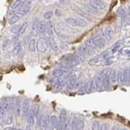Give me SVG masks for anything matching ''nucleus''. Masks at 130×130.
I'll return each instance as SVG.
<instances>
[{
	"instance_id": "1",
	"label": "nucleus",
	"mask_w": 130,
	"mask_h": 130,
	"mask_svg": "<svg viewBox=\"0 0 130 130\" xmlns=\"http://www.w3.org/2000/svg\"><path fill=\"white\" fill-rule=\"evenodd\" d=\"M66 22L71 26H80L85 27L87 26V22L82 18H67Z\"/></svg>"
},
{
	"instance_id": "2",
	"label": "nucleus",
	"mask_w": 130,
	"mask_h": 130,
	"mask_svg": "<svg viewBox=\"0 0 130 130\" xmlns=\"http://www.w3.org/2000/svg\"><path fill=\"white\" fill-rule=\"evenodd\" d=\"M83 58L81 57L80 55H76V54H70L68 55L66 58L65 61L66 64L69 66H73L79 64V62L82 60Z\"/></svg>"
},
{
	"instance_id": "3",
	"label": "nucleus",
	"mask_w": 130,
	"mask_h": 130,
	"mask_svg": "<svg viewBox=\"0 0 130 130\" xmlns=\"http://www.w3.org/2000/svg\"><path fill=\"white\" fill-rule=\"evenodd\" d=\"M48 45H49V42L46 38H39L37 42V49L38 50V52L42 54L46 52L48 49Z\"/></svg>"
},
{
	"instance_id": "4",
	"label": "nucleus",
	"mask_w": 130,
	"mask_h": 130,
	"mask_svg": "<svg viewBox=\"0 0 130 130\" xmlns=\"http://www.w3.org/2000/svg\"><path fill=\"white\" fill-rule=\"evenodd\" d=\"M109 54V52L108 51V50H107V51H104L101 54H100L99 55H97L96 57L92 58L89 61V63L90 64H97L98 62H99V61H103L105 58H108Z\"/></svg>"
},
{
	"instance_id": "5",
	"label": "nucleus",
	"mask_w": 130,
	"mask_h": 130,
	"mask_svg": "<svg viewBox=\"0 0 130 130\" xmlns=\"http://www.w3.org/2000/svg\"><path fill=\"white\" fill-rule=\"evenodd\" d=\"M89 4L95 9L98 10H105L107 7V4L101 0H90Z\"/></svg>"
},
{
	"instance_id": "6",
	"label": "nucleus",
	"mask_w": 130,
	"mask_h": 130,
	"mask_svg": "<svg viewBox=\"0 0 130 130\" xmlns=\"http://www.w3.org/2000/svg\"><path fill=\"white\" fill-rule=\"evenodd\" d=\"M0 102H1L2 105L3 106V108L6 110V112H10L11 109H12L13 107L14 108V105L12 102H11V101L7 100V98L3 99L1 101H0Z\"/></svg>"
},
{
	"instance_id": "7",
	"label": "nucleus",
	"mask_w": 130,
	"mask_h": 130,
	"mask_svg": "<svg viewBox=\"0 0 130 130\" xmlns=\"http://www.w3.org/2000/svg\"><path fill=\"white\" fill-rule=\"evenodd\" d=\"M30 7H31V2L30 1H28V2L25 3L21 7V8L19 9V14H21V15H25L26 14H27L28 12H29Z\"/></svg>"
},
{
	"instance_id": "8",
	"label": "nucleus",
	"mask_w": 130,
	"mask_h": 130,
	"mask_svg": "<svg viewBox=\"0 0 130 130\" xmlns=\"http://www.w3.org/2000/svg\"><path fill=\"white\" fill-rule=\"evenodd\" d=\"M95 85H96V89L98 91H102L104 89V83H103V78L101 75L97 76L95 79Z\"/></svg>"
},
{
	"instance_id": "9",
	"label": "nucleus",
	"mask_w": 130,
	"mask_h": 130,
	"mask_svg": "<svg viewBox=\"0 0 130 130\" xmlns=\"http://www.w3.org/2000/svg\"><path fill=\"white\" fill-rule=\"evenodd\" d=\"M77 77L75 74H71L68 79V85H67V89L68 90H73L74 89V85L77 82Z\"/></svg>"
},
{
	"instance_id": "10",
	"label": "nucleus",
	"mask_w": 130,
	"mask_h": 130,
	"mask_svg": "<svg viewBox=\"0 0 130 130\" xmlns=\"http://www.w3.org/2000/svg\"><path fill=\"white\" fill-rule=\"evenodd\" d=\"M68 70L67 67H61V68H58V69H55L53 70L52 72V74L54 77H58L60 76H61L64 73H66L68 72Z\"/></svg>"
},
{
	"instance_id": "11",
	"label": "nucleus",
	"mask_w": 130,
	"mask_h": 130,
	"mask_svg": "<svg viewBox=\"0 0 130 130\" xmlns=\"http://www.w3.org/2000/svg\"><path fill=\"white\" fill-rule=\"evenodd\" d=\"M29 107H30V102L28 99H25L22 103V112L24 116L27 115L29 112Z\"/></svg>"
},
{
	"instance_id": "12",
	"label": "nucleus",
	"mask_w": 130,
	"mask_h": 130,
	"mask_svg": "<svg viewBox=\"0 0 130 130\" xmlns=\"http://www.w3.org/2000/svg\"><path fill=\"white\" fill-rule=\"evenodd\" d=\"M48 42H49V45L51 47V49L54 50L55 52H58L59 49H58V44L56 43L54 38L53 37H50L49 39H48Z\"/></svg>"
},
{
	"instance_id": "13",
	"label": "nucleus",
	"mask_w": 130,
	"mask_h": 130,
	"mask_svg": "<svg viewBox=\"0 0 130 130\" xmlns=\"http://www.w3.org/2000/svg\"><path fill=\"white\" fill-rule=\"evenodd\" d=\"M14 110H15L16 115L20 116L21 112H22V103H21V101L19 98L16 100L15 103H14Z\"/></svg>"
},
{
	"instance_id": "14",
	"label": "nucleus",
	"mask_w": 130,
	"mask_h": 130,
	"mask_svg": "<svg viewBox=\"0 0 130 130\" xmlns=\"http://www.w3.org/2000/svg\"><path fill=\"white\" fill-rule=\"evenodd\" d=\"M112 35H113V30L110 27V26H107L105 27V36L107 40H111L112 38Z\"/></svg>"
},
{
	"instance_id": "15",
	"label": "nucleus",
	"mask_w": 130,
	"mask_h": 130,
	"mask_svg": "<svg viewBox=\"0 0 130 130\" xmlns=\"http://www.w3.org/2000/svg\"><path fill=\"white\" fill-rule=\"evenodd\" d=\"M46 32L48 33L50 37L54 36V25L52 23V22L48 21L46 22Z\"/></svg>"
},
{
	"instance_id": "16",
	"label": "nucleus",
	"mask_w": 130,
	"mask_h": 130,
	"mask_svg": "<svg viewBox=\"0 0 130 130\" xmlns=\"http://www.w3.org/2000/svg\"><path fill=\"white\" fill-rule=\"evenodd\" d=\"M88 50H89V48L86 47V46H79L77 48L78 53L80 54V55L83 56V57H86V56H88L89 55Z\"/></svg>"
},
{
	"instance_id": "17",
	"label": "nucleus",
	"mask_w": 130,
	"mask_h": 130,
	"mask_svg": "<svg viewBox=\"0 0 130 130\" xmlns=\"http://www.w3.org/2000/svg\"><path fill=\"white\" fill-rule=\"evenodd\" d=\"M105 45V39L102 38H98L94 41V46L98 48H103Z\"/></svg>"
},
{
	"instance_id": "18",
	"label": "nucleus",
	"mask_w": 130,
	"mask_h": 130,
	"mask_svg": "<svg viewBox=\"0 0 130 130\" xmlns=\"http://www.w3.org/2000/svg\"><path fill=\"white\" fill-rule=\"evenodd\" d=\"M28 49L30 52H35L36 50V40L35 38H31L29 41V45H28Z\"/></svg>"
},
{
	"instance_id": "19",
	"label": "nucleus",
	"mask_w": 130,
	"mask_h": 130,
	"mask_svg": "<svg viewBox=\"0 0 130 130\" xmlns=\"http://www.w3.org/2000/svg\"><path fill=\"white\" fill-rule=\"evenodd\" d=\"M20 20V16L19 14H14L8 19V24L9 25H14L17 22Z\"/></svg>"
},
{
	"instance_id": "20",
	"label": "nucleus",
	"mask_w": 130,
	"mask_h": 130,
	"mask_svg": "<svg viewBox=\"0 0 130 130\" xmlns=\"http://www.w3.org/2000/svg\"><path fill=\"white\" fill-rule=\"evenodd\" d=\"M124 78H125V83H129L130 82V69L129 68H125L123 70Z\"/></svg>"
},
{
	"instance_id": "21",
	"label": "nucleus",
	"mask_w": 130,
	"mask_h": 130,
	"mask_svg": "<svg viewBox=\"0 0 130 130\" xmlns=\"http://www.w3.org/2000/svg\"><path fill=\"white\" fill-rule=\"evenodd\" d=\"M27 121H28V123H29L30 125H35V115L34 114V112H33L31 110L29 112V113H28V116H27Z\"/></svg>"
},
{
	"instance_id": "22",
	"label": "nucleus",
	"mask_w": 130,
	"mask_h": 130,
	"mask_svg": "<svg viewBox=\"0 0 130 130\" xmlns=\"http://www.w3.org/2000/svg\"><path fill=\"white\" fill-rule=\"evenodd\" d=\"M46 32V23L44 21H41L39 22L38 26V33L39 34H45Z\"/></svg>"
},
{
	"instance_id": "23",
	"label": "nucleus",
	"mask_w": 130,
	"mask_h": 130,
	"mask_svg": "<svg viewBox=\"0 0 130 130\" xmlns=\"http://www.w3.org/2000/svg\"><path fill=\"white\" fill-rule=\"evenodd\" d=\"M27 27H28V22H23V23L22 24V26H20V28H19V30L18 32V35L19 36L23 35L24 34H25V32H26V29H27Z\"/></svg>"
},
{
	"instance_id": "24",
	"label": "nucleus",
	"mask_w": 130,
	"mask_h": 130,
	"mask_svg": "<svg viewBox=\"0 0 130 130\" xmlns=\"http://www.w3.org/2000/svg\"><path fill=\"white\" fill-rule=\"evenodd\" d=\"M22 3H23V1H22V0H15V1L12 3V5H11V9L12 10L19 9L22 6Z\"/></svg>"
},
{
	"instance_id": "25",
	"label": "nucleus",
	"mask_w": 130,
	"mask_h": 130,
	"mask_svg": "<svg viewBox=\"0 0 130 130\" xmlns=\"http://www.w3.org/2000/svg\"><path fill=\"white\" fill-rule=\"evenodd\" d=\"M117 73L115 70H111V72L109 73V80L112 84L115 83L117 82Z\"/></svg>"
},
{
	"instance_id": "26",
	"label": "nucleus",
	"mask_w": 130,
	"mask_h": 130,
	"mask_svg": "<svg viewBox=\"0 0 130 130\" xmlns=\"http://www.w3.org/2000/svg\"><path fill=\"white\" fill-rule=\"evenodd\" d=\"M95 90H97V89H96L95 81L91 80L88 83V92L89 93H92V92L95 91Z\"/></svg>"
},
{
	"instance_id": "27",
	"label": "nucleus",
	"mask_w": 130,
	"mask_h": 130,
	"mask_svg": "<svg viewBox=\"0 0 130 130\" xmlns=\"http://www.w3.org/2000/svg\"><path fill=\"white\" fill-rule=\"evenodd\" d=\"M84 125H85L84 118L83 117H78L76 130H83L84 129Z\"/></svg>"
},
{
	"instance_id": "28",
	"label": "nucleus",
	"mask_w": 130,
	"mask_h": 130,
	"mask_svg": "<svg viewBox=\"0 0 130 130\" xmlns=\"http://www.w3.org/2000/svg\"><path fill=\"white\" fill-rule=\"evenodd\" d=\"M22 50V43L20 42H17L14 47V55H19Z\"/></svg>"
},
{
	"instance_id": "29",
	"label": "nucleus",
	"mask_w": 130,
	"mask_h": 130,
	"mask_svg": "<svg viewBox=\"0 0 130 130\" xmlns=\"http://www.w3.org/2000/svg\"><path fill=\"white\" fill-rule=\"evenodd\" d=\"M117 81L118 82L119 84L123 85L125 83V78H124V74H123V71H119L117 74Z\"/></svg>"
},
{
	"instance_id": "30",
	"label": "nucleus",
	"mask_w": 130,
	"mask_h": 130,
	"mask_svg": "<svg viewBox=\"0 0 130 130\" xmlns=\"http://www.w3.org/2000/svg\"><path fill=\"white\" fill-rule=\"evenodd\" d=\"M39 20L38 19H36L35 21H34L33 22V24H32V27H31V29H32V32L33 33H37L38 31V26H39Z\"/></svg>"
},
{
	"instance_id": "31",
	"label": "nucleus",
	"mask_w": 130,
	"mask_h": 130,
	"mask_svg": "<svg viewBox=\"0 0 130 130\" xmlns=\"http://www.w3.org/2000/svg\"><path fill=\"white\" fill-rule=\"evenodd\" d=\"M77 120H78V117H73L72 119H71V121H70L71 130H76L77 124Z\"/></svg>"
},
{
	"instance_id": "32",
	"label": "nucleus",
	"mask_w": 130,
	"mask_h": 130,
	"mask_svg": "<svg viewBox=\"0 0 130 130\" xmlns=\"http://www.w3.org/2000/svg\"><path fill=\"white\" fill-rule=\"evenodd\" d=\"M94 41H95L94 38H90L87 39V40L86 41L85 45H86V47H92L93 46H94Z\"/></svg>"
},
{
	"instance_id": "33",
	"label": "nucleus",
	"mask_w": 130,
	"mask_h": 130,
	"mask_svg": "<svg viewBox=\"0 0 130 130\" xmlns=\"http://www.w3.org/2000/svg\"><path fill=\"white\" fill-rule=\"evenodd\" d=\"M10 43H11V41L7 39V40H6L3 43V50H7V49H9L10 46Z\"/></svg>"
},
{
	"instance_id": "34",
	"label": "nucleus",
	"mask_w": 130,
	"mask_h": 130,
	"mask_svg": "<svg viewBox=\"0 0 130 130\" xmlns=\"http://www.w3.org/2000/svg\"><path fill=\"white\" fill-rule=\"evenodd\" d=\"M88 91V84H85L79 88V93H85Z\"/></svg>"
},
{
	"instance_id": "35",
	"label": "nucleus",
	"mask_w": 130,
	"mask_h": 130,
	"mask_svg": "<svg viewBox=\"0 0 130 130\" xmlns=\"http://www.w3.org/2000/svg\"><path fill=\"white\" fill-rule=\"evenodd\" d=\"M52 16H53V11H51V10L47 11V12H46V13L44 14V15H43L44 19L48 20V21L52 18Z\"/></svg>"
},
{
	"instance_id": "36",
	"label": "nucleus",
	"mask_w": 130,
	"mask_h": 130,
	"mask_svg": "<svg viewBox=\"0 0 130 130\" xmlns=\"http://www.w3.org/2000/svg\"><path fill=\"white\" fill-rule=\"evenodd\" d=\"M6 110L4 109L3 106L2 105L1 102H0V119H3L6 116Z\"/></svg>"
},
{
	"instance_id": "37",
	"label": "nucleus",
	"mask_w": 130,
	"mask_h": 130,
	"mask_svg": "<svg viewBox=\"0 0 130 130\" xmlns=\"http://www.w3.org/2000/svg\"><path fill=\"white\" fill-rule=\"evenodd\" d=\"M100 123L98 121H94L92 124V130H100Z\"/></svg>"
},
{
	"instance_id": "38",
	"label": "nucleus",
	"mask_w": 130,
	"mask_h": 130,
	"mask_svg": "<svg viewBox=\"0 0 130 130\" xmlns=\"http://www.w3.org/2000/svg\"><path fill=\"white\" fill-rule=\"evenodd\" d=\"M19 28L20 26L19 25H15L14 26L11 27V29H10V32L11 33H13V34H16V33H18L19 30Z\"/></svg>"
},
{
	"instance_id": "39",
	"label": "nucleus",
	"mask_w": 130,
	"mask_h": 130,
	"mask_svg": "<svg viewBox=\"0 0 130 130\" xmlns=\"http://www.w3.org/2000/svg\"><path fill=\"white\" fill-rule=\"evenodd\" d=\"M88 53H89V55H95L96 54H97V50H96L94 48L89 47Z\"/></svg>"
},
{
	"instance_id": "40",
	"label": "nucleus",
	"mask_w": 130,
	"mask_h": 130,
	"mask_svg": "<svg viewBox=\"0 0 130 130\" xmlns=\"http://www.w3.org/2000/svg\"><path fill=\"white\" fill-rule=\"evenodd\" d=\"M108 128H109L108 124L104 123V124H102V125H101V127H100V130H108Z\"/></svg>"
},
{
	"instance_id": "41",
	"label": "nucleus",
	"mask_w": 130,
	"mask_h": 130,
	"mask_svg": "<svg viewBox=\"0 0 130 130\" xmlns=\"http://www.w3.org/2000/svg\"><path fill=\"white\" fill-rule=\"evenodd\" d=\"M112 62H113V60L109 58V59H107V60L105 61V62L104 63V65H105V66H109V65H111Z\"/></svg>"
},
{
	"instance_id": "42",
	"label": "nucleus",
	"mask_w": 130,
	"mask_h": 130,
	"mask_svg": "<svg viewBox=\"0 0 130 130\" xmlns=\"http://www.w3.org/2000/svg\"><path fill=\"white\" fill-rule=\"evenodd\" d=\"M55 15L56 16H58V17H60L61 15V11L59 10V9H56L55 10V12H54Z\"/></svg>"
},
{
	"instance_id": "43",
	"label": "nucleus",
	"mask_w": 130,
	"mask_h": 130,
	"mask_svg": "<svg viewBox=\"0 0 130 130\" xmlns=\"http://www.w3.org/2000/svg\"><path fill=\"white\" fill-rule=\"evenodd\" d=\"M81 87V81H77L74 85V89H79Z\"/></svg>"
},
{
	"instance_id": "44",
	"label": "nucleus",
	"mask_w": 130,
	"mask_h": 130,
	"mask_svg": "<svg viewBox=\"0 0 130 130\" xmlns=\"http://www.w3.org/2000/svg\"><path fill=\"white\" fill-rule=\"evenodd\" d=\"M6 121H7V124H10L11 122H12V117L10 116V117H7V119H6Z\"/></svg>"
},
{
	"instance_id": "45",
	"label": "nucleus",
	"mask_w": 130,
	"mask_h": 130,
	"mask_svg": "<svg viewBox=\"0 0 130 130\" xmlns=\"http://www.w3.org/2000/svg\"><path fill=\"white\" fill-rule=\"evenodd\" d=\"M118 13H119L120 14V15L121 16V17H124V16H125V10H120L119 11H118Z\"/></svg>"
},
{
	"instance_id": "46",
	"label": "nucleus",
	"mask_w": 130,
	"mask_h": 130,
	"mask_svg": "<svg viewBox=\"0 0 130 130\" xmlns=\"http://www.w3.org/2000/svg\"><path fill=\"white\" fill-rule=\"evenodd\" d=\"M112 130H118V128H117V126H114L113 128H112Z\"/></svg>"
},
{
	"instance_id": "47",
	"label": "nucleus",
	"mask_w": 130,
	"mask_h": 130,
	"mask_svg": "<svg viewBox=\"0 0 130 130\" xmlns=\"http://www.w3.org/2000/svg\"><path fill=\"white\" fill-rule=\"evenodd\" d=\"M121 130H127V129H126V128H121Z\"/></svg>"
},
{
	"instance_id": "48",
	"label": "nucleus",
	"mask_w": 130,
	"mask_h": 130,
	"mask_svg": "<svg viewBox=\"0 0 130 130\" xmlns=\"http://www.w3.org/2000/svg\"><path fill=\"white\" fill-rule=\"evenodd\" d=\"M50 130H54V128H51V129H50Z\"/></svg>"
}]
</instances>
